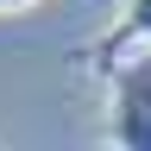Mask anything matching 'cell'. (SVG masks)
<instances>
[{"instance_id":"obj_1","label":"cell","mask_w":151,"mask_h":151,"mask_svg":"<svg viewBox=\"0 0 151 151\" xmlns=\"http://www.w3.org/2000/svg\"><path fill=\"white\" fill-rule=\"evenodd\" d=\"M107 145L151 151V57H126L107 76Z\"/></svg>"},{"instance_id":"obj_2","label":"cell","mask_w":151,"mask_h":151,"mask_svg":"<svg viewBox=\"0 0 151 151\" xmlns=\"http://www.w3.org/2000/svg\"><path fill=\"white\" fill-rule=\"evenodd\" d=\"M139 44H151V0H126L120 19L107 25V38L88 50V69H94V76H113V69H120Z\"/></svg>"},{"instance_id":"obj_3","label":"cell","mask_w":151,"mask_h":151,"mask_svg":"<svg viewBox=\"0 0 151 151\" xmlns=\"http://www.w3.org/2000/svg\"><path fill=\"white\" fill-rule=\"evenodd\" d=\"M25 6H38V0H0V13H25Z\"/></svg>"}]
</instances>
